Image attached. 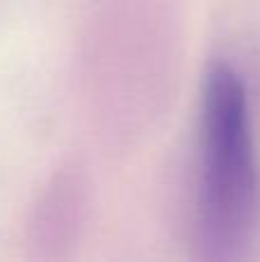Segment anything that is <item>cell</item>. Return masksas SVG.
<instances>
[{
  "label": "cell",
  "mask_w": 260,
  "mask_h": 262,
  "mask_svg": "<svg viewBox=\"0 0 260 262\" xmlns=\"http://www.w3.org/2000/svg\"><path fill=\"white\" fill-rule=\"evenodd\" d=\"M196 216L207 258H244L260 242V159L249 92L226 62L214 64L203 85Z\"/></svg>",
  "instance_id": "1"
}]
</instances>
